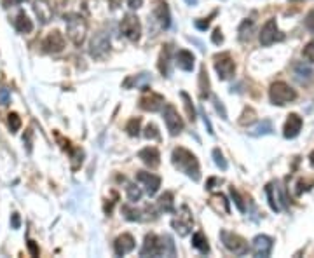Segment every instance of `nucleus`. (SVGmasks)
Masks as SVG:
<instances>
[{"mask_svg":"<svg viewBox=\"0 0 314 258\" xmlns=\"http://www.w3.org/2000/svg\"><path fill=\"white\" fill-rule=\"evenodd\" d=\"M171 163H173V166L177 168L178 171L185 173L188 178H192L194 181H199L201 178L199 163H197L196 155L190 150H187V148L183 147L175 148L173 154H171Z\"/></svg>","mask_w":314,"mask_h":258,"instance_id":"1","label":"nucleus"},{"mask_svg":"<svg viewBox=\"0 0 314 258\" xmlns=\"http://www.w3.org/2000/svg\"><path fill=\"white\" fill-rule=\"evenodd\" d=\"M140 255L141 257H163V255L175 257V243L170 236L157 237L155 234H147Z\"/></svg>","mask_w":314,"mask_h":258,"instance_id":"2","label":"nucleus"},{"mask_svg":"<svg viewBox=\"0 0 314 258\" xmlns=\"http://www.w3.org/2000/svg\"><path fill=\"white\" fill-rule=\"evenodd\" d=\"M65 21H67V34L70 37V41L75 45H82L86 34H88V21L81 14L65 16Z\"/></svg>","mask_w":314,"mask_h":258,"instance_id":"3","label":"nucleus"},{"mask_svg":"<svg viewBox=\"0 0 314 258\" xmlns=\"http://www.w3.org/2000/svg\"><path fill=\"white\" fill-rule=\"evenodd\" d=\"M269 98H270V103L272 105L283 107V105L295 100L297 92H295V89L290 87L286 82H274L269 89Z\"/></svg>","mask_w":314,"mask_h":258,"instance_id":"4","label":"nucleus"},{"mask_svg":"<svg viewBox=\"0 0 314 258\" xmlns=\"http://www.w3.org/2000/svg\"><path fill=\"white\" fill-rule=\"evenodd\" d=\"M171 225H173V229L177 230V234L180 237H185L190 234V230H192V225H194V218H192V213H190V210H188V206H181L180 210H178L177 216L173 218V221H171Z\"/></svg>","mask_w":314,"mask_h":258,"instance_id":"5","label":"nucleus"},{"mask_svg":"<svg viewBox=\"0 0 314 258\" xmlns=\"http://www.w3.org/2000/svg\"><path fill=\"white\" fill-rule=\"evenodd\" d=\"M220 239H222L224 246L227 248L229 251H232L234 255H239V257H243V255L248 253V243L243 239L241 236H237V234L234 232H229V230H220Z\"/></svg>","mask_w":314,"mask_h":258,"instance_id":"6","label":"nucleus"},{"mask_svg":"<svg viewBox=\"0 0 314 258\" xmlns=\"http://www.w3.org/2000/svg\"><path fill=\"white\" fill-rule=\"evenodd\" d=\"M215 70H217L220 81H227V79L232 77L234 72H236V63L230 58L229 52H222V54L215 56Z\"/></svg>","mask_w":314,"mask_h":258,"instance_id":"7","label":"nucleus"},{"mask_svg":"<svg viewBox=\"0 0 314 258\" xmlns=\"http://www.w3.org/2000/svg\"><path fill=\"white\" fill-rule=\"evenodd\" d=\"M163 117H164V122H166V128H168V131H170L171 136H177V134L181 133V129H183V121H181V117L178 115V110L171 103L164 105Z\"/></svg>","mask_w":314,"mask_h":258,"instance_id":"8","label":"nucleus"},{"mask_svg":"<svg viewBox=\"0 0 314 258\" xmlns=\"http://www.w3.org/2000/svg\"><path fill=\"white\" fill-rule=\"evenodd\" d=\"M121 32L124 37H128L131 42H136L140 41V35H141V25H140V19L136 16H124L121 21Z\"/></svg>","mask_w":314,"mask_h":258,"instance_id":"9","label":"nucleus"},{"mask_svg":"<svg viewBox=\"0 0 314 258\" xmlns=\"http://www.w3.org/2000/svg\"><path fill=\"white\" fill-rule=\"evenodd\" d=\"M108 49H110V39H108L107 32H98V34H94V37L89 42V54H91L92 58H101V56L107 54Z\"/></svg>","mask_w":314,"mask_h":258,"instance_id":"10","label":"nucleus"},{"mask_svg":"<svg viewBox=\"0 0 314 258\" xmlns=\"http://www.w3.org/2000/svg\"><path fill=\"white\" fill-rule=\"evenodd\" d=\"M283 39L285 37L279 34L276 19H269V21L262 26V30H260V44L266 45V47L270 44H274V42H277V41H283Z\"/></svg>","mask_w":314,"mask_h":258,"instance_id":"11","label":"nucleus"},{"mask_svg":"<svg viewBox=\"0 0 314 258\" xmlns=\"http://www.w3.org/2000/svg\"><path fill=\"white\" fill-rule=\"evenodd\" d=\"M147 91V89H145ZM164 107V98L154 91H147L140 98V108L147 112H159Z\"/></svg>","mask_w":314,"mask_h":258,"instance_id":"12","label":"nucleus"},{"mask_svg":"<svg viewBox=\"0 0 314 258\" xmlns=\"http://www.w3.org/2000/svg\"><path fill=\"white\" fill-rule=\"evenodd\" d=\"M42 47H44L45 52H52V54H56V52H61L63 47H65V37H63L61 32L54 30V32H51V34L44 39V42H42Z\"/></svg>","mask_w":314,"mask_h":258,"instance_id":"13","label":"nucleus"},{"mask_svg":"<svg viewBox=\"0 0 314 258\" xmlns=\"http://www.w3.org/2000/svg\"><path fill=\"white\" fill-rule=\"evenodd\" d=\"M136 180L140 183L145 185V190H147L148 196H155L157 190L161 187V178L154 173H147V171H138L136 173Z\"/></svg>","mask_w":314,"mask_h":258,"instance_id":"14","label":"nucleus"},{"mask_svg":"<svg viewBox=\"0 0 314 258\" xmlns=\"http://www.w3.org/2000/svg\"><path fill=\"white\" fill-rule=\"evenodd\" d=\"M154 16L157 19V23L161 25V28H170L171 25V12L170 7L164 0H155V5H154Z\"/></svg>","mask_w":314,"mask_h":258,"instance_id":"15","label":"nucleus"},{"mask_svg":"<svg viewBox=\"0 0 314 258\" xmlns=\"http://www.w3.org/2000/svg\"><path fill=\"white\" fill-rule=\"evenodd\" d=\"M274 248V241L272 237L269 236H257L255 239H253V253H255V257H269L270 251H272Z\"/></svg>","mask_w":314,"mask_h":258,"instance_id":"16","label":"nucleus"},{"mask_svg":"<svg viewBox=\"0 0 314 258\" xmlns=\"http://www.w3.org/2000/svg\"><path fill=\"white\" fill-rule=\"evenodd\" d=\"M135 246H136V243H135V237L131 236V234H122V236H119L114 243V250H115V255H117V257L128 255L130 251L135 250Z\"/></svg>","mask_w":314,"mask_h":258,"instance_id":"17","label":"nucleus"},{"mask_svg":"<svg viewBox=\"0 0 314 258\" xmlns=\"http://www.w3.org/2000/svg\"><path fill=\"white\" fill-rule=\"evenodd\" d=\"M34 11L35 14H37V18L41 19V23H49L52 19V14H54V11H52V5L49 0H35L34 4Z\"/></svg>","mask_w":314,"mask_h":258,"instance_id":"18","label":"nucleus"},{"mask_svg":"<svg viewBox=\"0 0 314 258\" xmlns=\"http://www.w3.org/2000/svg\"><path fill=\"white\" fill-rule=\"evenodd\" d=\"M302 117H299L297 114H290L288 115V121L285 124V138L288 140H293V138L299 136L300 129H302Z\"/></svg>","mask_w":314,"mask_h":258,"instance_id":"19","label":"nucleus"},{"mask_svg":"<svg viewBox=\"0 0 314 258\" xmlns=\"http://www.w3.org/2000/svg\"><path fill=\"white\" fill-rule=\"evenodd\" d=\"M138 157L147 164L148 168H157L161 164V154L155 147H147L138 152Z\"/></svg>","mask_w":314,"mask_h":258,"instance_id":"20","label":"nucleus"},{"mask_svg":"<svg viewBox=\"0 0 314 258\" xmlns=\"http://www.w3.org/2000/svg\"><path fill=\"white\" fill-rule=\"evenodd\" d=\"M175 61H177V67L180 68V70L192 72L196 58H194V54L190 51H187V49H181V51H178L177 56H175Z\"/></svg>","mask_w":314,"mask_h":258,"instance_id":"21","label":"nucleus"},{"mask_svg":"<svg viewBox=\"0 0 314 258\" xmlns=\"http://www.w3.org/2000/svg\"><path fill=\"white\" fill-rule=\"evenodd\" d=\"M171 52H173V45L168 44V45H164V47H163L161 56H159V70H161V74H163L164 77H170V74H171V68H170Z\"/></svg>","mask_w":314,"mask_h":258,"instance_id":"22","label":"nucleus"},{"mask_svg":"<svg viewBox=\"0 0 314 258\" xmlns=\"http://www.w3.org/2000/svg\"><path fill=\"white\" fill-rule=\"evenodd\" d=\"M210 206L220 215H229V211H230L229 201H227V197L224 196V194H215V196H211Z\"/></svg>","mask_w":314,"mask_h":258,"instance_id":"23","label":"nucleus"},{"mask_svg":"<svg viewBox=\"0 0 314 258\" xmlns=\"http://www.w3.org/2000/svg\"><path fill=\"white\" fill-rule=\"evenodd\" d=\"M14 28L18 30L19 34H30V32L34 30V23H32V19L26 16V12L21 11L14 19Z\"/></svg>","mask_w":314,"mask_h":258,"instance_id":"24","label":"nucleus"},{"mask_svg":"<svg viewBox=\"0 0 314 258\" xmlns=\"http://www.w3.org/2000/svg\"><path fill=\"white\" fill-rule=\"evenodd\" d=\"M148 82H152V77L148 74H140V75H136V77H128L124 81V87H133V86H136V87H143V89H147L145 87V84H148Z\"/></svg>","mask_w":314,"mask_h":258,"instance_id":"25","label":"nucleus"},{"mask_svg":"<svg viewBox=\"0 0 314 258\" xmlns=\"http://www.w3.org/2000/svg\"><path fill=\"white\" fill-rule=\"evenodd\" d=\"M157 204H159L161 211H164V213H175V201L171 192H164L163 196L159 197V201H157Z\"/></svg>","mask_w":314,"mask_h":258,"instance_id":"26","label":"nucleus"},{"mask_svg":"<svg viewBox=\"0 0 314 258\" xmlns=\"http://www.w3.org/2000/svg\"><path fill=\"white\" fill-rule=\"evenodd\" d=\"M253 28H255V23L251 21V19H244L241 23L239 30H237V34H239V41L241 42H246L251 39V34H253Z\"/></svg>","mask_w":314,"mask_h":258,"instance_id":"27","label":"nucleus"},{"mask_svg":"<svg viewBox=\"0 0 314 258\" xmlns=\"http://www.w3.org/2000/svg\"><path fill=\"white\" fill-rule=\"evenodd\" d=\"M192 246L196 248V250H199L203 255L210 253V244H208V239H206V236H204L203 232L194 234V236H192Z\"/></svg>","mask_w":314,"mask_h":258,"instance_id":"28","label":"nucleus"},{"mask_svg":"<svg viewBox=\"0 0 314 258\" xmlns=\"http://www.w3.org/2000/svg\"><path fill=\"white\" fill-rule=\"evenodd\" d=\"M199 96L203 100L210 96V79H208V72L204 67L199 72Z\"/></svg>","mask_w":314,"mask_h":258,"instance_id":"29","label":"nucleus"},{"mask_svg":"<svg viewBox=\"0 0 314 258\" xmlns=\"http://www.w3.org/2000/svg\"><path fill=\"white\" fill-rule=\"evenodd\" d=\"M295 75L299 77V81H311L313 79V70L307 67L306 63H297L295 65Z\"/></svg>","mask_w":314,"mask_h":258,"instance_id":"30","label":"nucleus"},{"mask_svg":"<svg viewBox=\"0 0 314 258\" xmlns=\"http://www.w3.org/2000/svg\"><path fill=\"white\" fill-rule=\"evenodd\" d=\"M181 100H183V107H185V112H187L188 121L194 122V121H196V108H194L190 96H188L187 92H181Z\"/></svg>","mask_w":314,"mask_h":258,"instance_id":"31","label":"nucleus"},{"mask_svg":"<svg viewBox=\"0 0 314 258\" xmlns=\"http://www.w3.org/2000/svg\"><path fill=\"white\" fill-rule=\"evenodd\" d=\"M266 194H267V199H269V206H270V210L272 211H279L281 210V206H279V203H277V197L274 196V185L272 183H269L266 187Z\"/></svg>","mask_w":314,"mask_h":258,"instance_id":"32","label":"nucleus"},{"mask_svg":"<svg viewBox=\"0 0 314 258\" xmlns=\"http://www.w3.org/2000/svg\"><path fill=\"white\" fill-rule=\"evenodd\" d=\"M140 126H141V119L133 117L128 124H126V131H128L130 136H138V134H140Z\"/></svg>","mask_w":314,"mask_h":258,"instance_id":"33","label":"nucleus"},{"mask_svg":"<svg viewBox=\"0 0 314 258\" xmlns=\"http://www.w3.org/2000/svg\"><path fill=\"white\" fill-rule=\"evenodd\" d=\"M126 192H128V199H130V203H138V201L141 199V190L135 183H128Z\"/></svg>","mask_w":314,"mask_h":258,"instance_id":"34","label":"nucleus"},{"mask_svg":"<svg viewBox=\"0 0 314 258\" xmlns=\"http://www.w3.org/2000/svg\"><path fill=\"white\" fill-rule=\"evenodd\" d=\"M272 133V124H270V121H262V124L257 126L253 131H251V134L253 136H260V134H270Z\"/></svg>","mask_w":314,"mask_h":258,"instance_id":"35","label":"nucleus"},{"mask_svg":"<svg viewBox=\"0 0 314 258\" xmlns=\"http://www.w3.org/2000/svg\"><path fill=\"white\" fill-rule=\"evenodd\" d=\"M122 215L126 216V220H130V221L141 220V216H140L141 213L138 210H135V208H131L130 204H124V206H122Z\"/></svg>","mask_w":314,"mask_h":258,"instance_id":"36","label":"nucleus"},{"mask_svg":"<svg viewBox=\"0 0 314 258\" xmlns=\"http://www.w3.org/2000/svg\"><path fill=\"white\" fill-rule=\"evenodd\" d=\"M7 124H9V129H11V133H18L19 128H21V117L12 112V114L7 115Z\"/></svg>","mask_w":314,"mask_h":258,"instance_id":"37","label":"nucleus"},{"mask_svg":"<svg viewBox=\"0 0 314 258\" xmlns=\"http://www.w3.org/2000/svg\"><path fill=\"white\" fill-rule=\"evenodd\" d=\"M230 196H232V201H234V204L237 206V210H239L241 213H244V211H246V206H244V201H243V197L239 196V192H237L234 187H230Z\"/></svg>","mask_w":314,"mask_h":258,"instance_id":"38","label":"nucleus"},{"mask_svg":"<svg viewBox=\"0 0 314 258\" xmlns=\"http://www.w3.org/2000/svg\"><path fill=\"white\" fill-rule=\"evenodd\" d=\"M213 159H215V164H217L220 170L222 171L227 170V161L224 159V154L220 152V148H215L213 150Z\"/></svg>","mask_w":314,"mask_h":258,"instance_id":"39","label":"nucleus"},{"mask_svg":"<svg viewBox=\"0 0 314 258\" xmlns=\"http://www.w3.org/2000/svg\"><path fill=\"white\" fill-rule=\"evenodd\" d=\"M253 121H255V112L251 110V108H246V110L243 112V115H241L239 122L243 126H246V124H251Z\"/></svg>","mask_w":314,"mask_h":258,"instance_id":"40","label":"nucleus"},{"mask_svg":"<svg viewBox=\"0 0 314 258\" xmlns=\"http://www.w3.org/2000/svg\"><path fill=\"white\" fill-rule=\"evenodd\" d=\"M143 134H145V138H148V140H157V138H159V131H157V126L148 124Z\"/></svg>","mask_w":314,"mask_h":258,"instance_id":"41","label":"nucleus"},{"mask_svg":"<svg viewBox=\"0 0 314 258\" xmlns=\"http://www.w3.org/2000/svg\"><path fill=\"white\" fill-rule=\"evenodd\" d=\"M304 58L307 59V61L314 63V44L311 42V44H307L306 47H304Z\"/></svg>","mask_w":314,"mask_h":258,"instance_id":"42","label":"nucleus"},{"mask_svg":"<svg viewBox=\"0 0 314 258\" xmlns=\"http://www.w3.org/2000/svg\"><path fill=\"white\" fill-rule=\"evenodd\" d=\"M215 14H217V11H215L213 14L210 16V18L197 19V21H196V28H197V30H203V32H204V30H208V26H210V21H211V18H213Z\"/></svg>","mask_w":314,"mask_h":258,"instance_id":"43","label":"nucleus"},{"mask_svg":"<svg viewBox=\"0 0 314 258\" xmlns=\"http://www.w3.org/2000/svg\"><path fill=\"white\" fill-rule=\"evenodd\" d=\"M11 101V92H9L7 87H0V103L7 105Z\"/></svg>","mask_w":314,"mask_h":258,"instance_id":"44","label":"nucleus"},{"mask_svg":"<svg viewBox=\"0 0 314 258\" xmlns=\"http://www.w3.org/2000/svg\"><path fill=\"white\" fill-rule=\"evenodd\" d=\"M215 108H217V112L220 114V117L225 121V119H227V110H225V107H224V103L218 100V98H215Z\"/></svg>","mask_w":314,"mask_h":258,"instance_id":"45","label":"nucleus"},{"mask_svg":"<svg viewBox=\"0 0 314 258\" xmlns=\"http://www.w3.org/2000/svg\"><path fill=\"white\" fill-rule=\"evenodd\" d=\"M211 42H213V44H217V45H220L224 42V35H222V30L220 28H217L213 32V35H211Z\"/></svg>","mask_w":314,"mask_h":258,"instance_id":"46","label":"nucleus"},{"mask_svg":"<svg viewBox=\"0 0 314 258\" xmlns=\"http://www.w3.org/2000/svg\"><path fill=\"white\" fill-rule=\"evenodd\" d=\"M23 141H25L26 150H28V154H30V152H32V129H28V131H26V134L23 136Z\"/></svg>","mask_w":314,"mask_h":258,"instance_id":"47","label":"nucleus"},{"mask_svg":"<svg viewBox=\"0 0 314 258\" xmlns=\"http://www.w3.org/2000/svg\"><path fill=\"white\" fill-rule=\"evenodd\" d=\"M306 26L314 34V11H311L309 14H307V18H306Z\"/></svg>","mask_w":314,"mask_h":258,"instance_id":"48","label":"nucleus"},{"mask_svg":"<svg viewBox=\"0 0 314 258\" xmlns=\"http://www.w3.org/2000/svg\"><path fill=\"white\" fill-rule=\"evenodd\" d=\"M28 250L30 253H32V257H39V253H41V250H39V246L35 244V241H28Z\"/></svg>","mask_w":314,"mask_h":258,"instance_id":"49","label":"nucleus"},{"mask_svg":"<svg viewBox=\"0 0 314 258\" xmlns=\"http://www.w3.org/2000/svg\"><path fill=\"white\" fill-rule=\"evenodd\" d=\"M11 223H12V229H19V225H21V220H19V215H18V213H12Z\"/></svg>","mask_w":314,"mask_h":258,"instance_id":"50","label":"nucleus"},{"mask_svg":"<svg viewBox=\"0 0 314 258\" xmlns=\"http://www.w3.org/2000/svg\"><path fill=\"white\" fill-rule=\"evenodd\" d=\"M126 2L131 9H140L141 4H143V0H126Z\"/></svg>","mask_w":314,"mask_h":258,"instance_id":"51","label":"nucleus"},{"mask_svg":"<svg viewBox=\"0 0 314 258\" xmlns=\"http://www.w3.org/2000/svg\"><path fill=\"white\" fill-rule=\"evenodd\" d=\"M203 117H204V126H206L208 133H210V134H213V128H211V122H210V119H208V115L204 114Z\"/></svg>","mask_w":314,"mask_h":258,"instance_id":"52","label":"nucleus"},{"mask_svg":"<svg viewBox=\"0 0 314 258\" xmlns=\"http://www.w3.org/2000/svg\"><path fill=\"white\" fill-rule=\"evenodd\" d=\"M309 161H311V166L314 168V150L311 152V155H309Z\"/></svg>","mask_w":314,"mask_h":258,"instance_id":"53","label":"nucleus"},{"mask_svg":"<svg viewBox=\"0 0 314 258\" xmlns=\"http://www.w3.org/2000/svg\"><path fill=\"white\" fill-rule=\"evenodd\" d=\"M185 2H187L188 5H196L197 4V0H185Z\"/></svg>","mask_w":314,"mask_h":258,"instance_id":"54","label":"nucleus"},{"mask_svg":"<svg viewBox=\"0 0 314 258\" xmlns=\"http://www.w3.org/2000/svg\"><path fill=\"white\" fill-rule=\"evenodd\" d=\"M21 2H25V0H11V4H21Z\"/></svg>","mask_w":314,"mask_h":258,"instance_id":"55","label":"nucleus"}]
</instances>
